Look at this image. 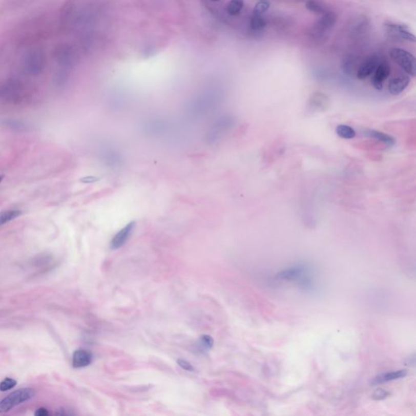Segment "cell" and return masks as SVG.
Here are the masks:
<instances>
[{
	"instance_id": "obj_1",
	"label": "cell",
	"mask_w": 416,
	"mask_h": 416,
	"mask_svg": "<svg viewBox=\"0 0 416 416\" xmlns=\"http://www.w3.org/2000/svg\"><path fill=\"white\" fill-rule=\"evenodd\" d=\"M310 268L305 264H297L279 272L276 276L278 281H296L302 289H310L313 281L310 276Z\"/></svg>"
},
{
	"instance_id": "obj_2",
	"label": "cell",
	"mask_w": 416,
	"mask_h": 416,
	"mask_svg": "<svg viewBox=\"0 0 416 416\" xmlns=\"http://www.w3.org/2000/svg\"><path fill=\"white\" fill-rule=\"evenodd\" d=\"M36 390L31 388H23L17 389L0 401V414L6 413L15 406L31 400L36 396Z\"/></svg>"
},
{
	"instance_id": "obj_3",
	"label": "cell",
	"mask_w": 416,
	"mask_h": 416,
	"mask_svg": "<svg viewBox=\"0 0 416 416\" xmlns=\"http://www.w3.org/2000/svg\"><path fill=\"white\" fill-rule=\"evenodd\" d=\"M389 55L410 77L415 76V58L412 54L401 48H393L389 51Z\"/></svg>"
},
{
	"instance_id": "obj_4",
	"label": "cell",
	"mask_w": 416,
	"mask_h": 416,
	"mask_svg": "<svg viewBox=\"0 0 416 416\" xmlns=\"http://www.w3.org/2000/svg\"><path fill=\"white\" fill-rule=\"evenodd\" d=\"M24 98V88L20 83L8 81L0 87V100L8 103H19Z\"/></svg>"
},
{
	"instance_id": "obj_5",
	"label": "cell",
	"mask_w": 416,
	"mask_h": 416,
	"mask_svg": "<svg viewBox=\"0 0 416 416\" xmlns=\"http://www.w3.org/2000/svg\"><path fill=\"white\" fill-rule=\"evenodd\" d=\"M45 67V56L38 50H34L27 54L24 60V68L28 74L37 76Z\"/></svg>"
},
{
	"instance_id": "obj_6",
	"label": "cell",
	"mask_w": 416,
	"mask_h": 416,
	"mask_svg": "<svg viewBox=\"0 0 416 416\" xmlns=\"http://www.w3.org/2000/svg\"><path fill=\"white\" fill-rule=\"evenodd\" d=\"M390 65L387 61H381L373 73L372 87L376 91H381L384 88V83L390 76Z\"/></svg>"
},
{
	"instance_id": "obj_7",
	"label": "cell",
	"mask_w": 416,
	"mask_h": 416,
	"mask_svg": "<svg viewBox=\"0 0 416 416\" xmlns=\"http://www.w3.org/2000/svg\"><path fill=\"white\" fill-rule=\"evenodd\" d=\"M337 15L334 12H327L323 14L322 17L314 26V33L316 35H322L329 31L337 22Z\"/></svg>"
},
{
	"instance_id": "obj_8",
	"label": "cell",
	"mask_w": 416,
	"mask_h": 416,
	"mask_svg": "<svg viewBox=\"0 0 416 416\" xmlns=\"http://www.w3.org/2000/svg\"><path fill=\"white\" fill-rule=\"evenodd\" d=\"M135 228V222H130L124 228L118 232L111 242L110 246L112 249H117L122 247L131 237L132 233Z\"/></svg>"
},
{
	"instance_id": "obj_9",
	"label": "cell",
	"mask_w": 416,
	"mask_h": 416,
	"mask_svg": "<svg viewBox=\"0 0 416 416\" xmlns=\"http://www.w3.org/2000/svg\"><path fill=\"white\" fill-rule=\"evenodd\" d=\"M380 62L381 61L377 55H371L369 58H367L358 69L356 73L357 78L362 81L369 77L374 73Z\"/></svg>"
},
{
	"instance_id": "obj_10",
	"label": "cell",
	"mask_w": 416,
	"mask_h": 416,
	"mask_svg": "<svg viewBox=\"0 0 416 416\" xmlns=\"http://www.w3.org/2000/svg\"><path fill=\"white\" fill-rule=\"evenodd\" d=\"M385 27L389 34L394 37H400L402 39L412 41V43L415 41V36L406 26L400 25V24L386 23Z\"/></svg>"
},
{
	"instance_id": "obj_11",
	"label": "cell",
	"mask_w": 416,
	"mask_h": 416,
	"mask_svg": "<svg viewBox=\"0 0 416 416\" xmlns=\"http://www.w3.org/2000/svg\"><path fill=\"white\" fill-rule=\"evenodd\" d=\"M363 135L365 136L367 138H371V139H375L377 141H380L381 143L385 144L387 147L391 148L393 147L396 143V140L393 137L389 135V134H385L383 132L379 131V130H371V129H365L363 130Z\"/></svg>"
},
{
	"instance_id": "obj_12",
	"label": "cell",
	"mask_w": 416,
	"mask_h": 416,
	"mask_svg": "<svg viewBox=\"0 0 416 416\" xmlns=\"http://www.w3.org/2000/svg\"><path fill=\"white\" fill-rule=\"evenodd\" d=\"M93 361V355L87 349H77L73 355L72 364L74 368H81L91 365Z\"/></svg>"
},
{
	"instance_id": "obj_13",
	"label": "cell",
	"mask_w": 416,
	"mask_h": 416,
	"mask_svg": "<svg viewBox=\"0 0 416 416\" xmlns=\"http://www.w3.org/2000/svg\"><path fill=\"white\" fill-rule=\"evenodd\" d=\"M410 79L409 76H399L394 77L389 81L388 86L389 92L392 95H399L406 90L410 84Z\"/></svg>"
},
{
	"instance_id": "obj_14",
	"label": "cell",
	"mask_w": 416,
	"mask_h": 416,
	"mask_svg": "<svg viewBox=\"0 0 416 416\" xmlns=\"http://www.w3.org/2000/svg\"><path fill=\"white\" fill-rule=\"evenodd\" d=\"M406 375H407V371L406 370H399V371H391V372L383 373V374L376 377L371 381V385H381V384L389 382V381L402 379V378H404Z\"/></svg>"
},
{
	"instance_id": "obj_15",
	"label": "cell",
	"mask_w": 416,
	"mask_h": 416,
	"mask_svg": "<svg viewBox=\"0 0 416 416\" xmlns=\"http://www.w3.org/2000/svg\"><path fill=\"white\" fill-rule=\"evenodd\" d=\"M336 134L342 139H353L356 138V131L351 126L347 124H338L336 127Z\"/></svg>"
},
{
	"instance_id": "obj_16",
	"label": "cell",
	"mask_w": 416,
	"mask_h": 416,
	"mask_svg": "<svg viewBox=\"0 0 416 416\" xmlns=\"http://www.w3.org/2000/svg\"><path fill=\"white\" fill-rule=\"evenodd\" d=\"M22 212L19 210H7L0 212V226L8 224L22 216Z\"/></svg>"
},
{
	"instance_id": "obj_17",
	"label": "cell",
	"mask_w": 416,
	"mask_h": 416,
	"mask_svg": "<svg viewBox=\"0 0 416 416\" xmlns=\"http://www.w3.org/2000/svg\"><path fill=\"white\" fill-rule=\"evenodd\" d=\"M306 8L308 9L310 12L313 13L320 14L323 15L325 12H328L327 8L324 6V4L317 0H308L306 4Z\"/></svg>"
},
{
	"instance_id": "obj_18",
	"label": "cell",
	"mask_w": 416,
	"mask_h": 416,
	"mask_svg": "<svg viewBox=\"0 0 416 416\" xmlns=\"http://www.w3.org/2000/svg\"><path fill=\"white\" fill-rule=\"evenodd\" d=\"M244 6V0H231L227 7V12L230 16H237Z\"/></svg>"
},
{
	"instance_id": "obj_19",
	"label": "cell",
	"mask_w": 416,
	"mask_h": 416,
	"mask_svg": "<svg viewBox=\"0 0 416 416\" xmlns=\"http://www.w3.org/2000/svg\"><path fill=\"white\" fill-rule=\"evenodd\" d=\"M267 26V22L263 16L252 15L251 18V28L254 31H261Z\"/></svg>"
},
{
	"instance_id": "obj_20",
	"label": "cell",
	"mask_w": 416,
	"mask_h": 416,
	"mask_svg": "<svg viewBox=\"0 0 416 416\" xmlns=\"http://www.w3.org/2000/svg\"><path fill=\"white\" fill-rule=\"evenodd\" d=\"M270 8V4L266 0H261L256 4L254 8L253 14L255 16H263V13H265Z\"/></svg>"
},
{
	"instance_id": "obj_21",
	"label": "cell",
	"mask_w": 416,
	"mask_h": 416,
	"mask_svg": "<svg viewBox=\"0 0 416 416\" xmlns=\"http://www.w3.org/2000/svg\"><path fill=\"white\" fill-rule=\"evenodd\" d=\"M342 69L346 74H352L353 69H355V61H353V58L350 56L344 58L342 60Z\"/></svg>"
},
{
	"instance_id": "obj_22",
	"label": "cell",
	"mask_w": 416,
	"mask_h": 416,
	"mask_svg": "<svg viewBox=\"0 0 416 416\" xmlns=\"http://www.w3.org/2000/svg\"><path fill=\"white\" fill-rule=\"evenodd\" d=\"M16 385H17V381L16 380L7 377L0 382V391L1 392H6V391L13 389L14 387L16 386Z\"/></svg>"
},
{
	"instance_id": "obj_23",
	"label": "cell",
	"mask_w": 416,
	"mask_h": 416,
	"mask_svg": "<svg viewBox=\"0 0 416 416\" xmlns=\"http://www.w3.org/2000/svg\"><path fill=\"white\" fill-rule=\"evenodd\" d=\"M389 396V393L385 389H378L373 392L371 399L376 401L384 400Z\"/></svg>"
},
{
	"instance_id": "obj_24",
	"label": "cell",
	"mask_w": 416,
	"mask_h": 416,
	"mask_svg": "<svg viewBox=\"0 0 416 416\" xmlns=\"http://www.w3.org/2000/svg\"><path fill=\"white\" fill-rule=\"evenodd\" d=\"M214 343V341L212 339V337L208 335L202 336L200 338V344L202 347L205 349H209L212 347Z\"/></svg>"
},
{
	"instance_id": "obj_25",
	"label": "cell",
	"mask_w": 416,
	"mask_h": 416,
	"mask_svg": "<svg viewBox=\"0 0 416 416\" xmlns=\"http://www.w3.org/2000/svg\"><path fill=\"white\" fill-rule=\"evenodd\" d=\"M177 363H178V365L180 366L182 369L185 370V371H195V368H194V367H193L191 363H189L188 361H186V360H184V359H178V360H177Z\"/></svg>"
},
{
	"instance_id": "obj_26",
	"label": "cell",
	"mask_w": 416,
	"mask_h": 416,
	"mask_svg": "<svg viewBox=\"0 0 416 416\" xmlns=\"http://www.w3.org/2000/svg\"><path fill=\"white\" fill-rule=\"evenodd\" d=\"M9 126L12 128H14V129H18V130H22L23 128H25V126H24L23 123H20L19 121H15V120H10V122L8 123Z\"/></svg>"
},
{
	"instance_id": "obj_27",
	"label": "cell",
	"mask_w": 416,
	"mask_h": 416,
	"mask_svg": "<svg viewBox=\"0 0 416 416\" xmlns=\"http://www.w3.org/2000/svg\"><path fill=\"white\" fill-rule=\"evenodd\" d=\"M34 415L48 416L49 415V412H48V410L46 408H38L37 410H36L35 412H34Z\"/></svg>"
},
{
	"instance_id": "obj_28",
	"label": "cell",
	"mask_w": 416,
	"mask_h": 416,
	"mask_svg": "<svg viewBox=\"0 0 416 416\" xmlns=\"http://www.w3.org/2000/svg\"><path fill=\"white\" fill-rule=\"evenodd\" d=\"M98 179L95 177H86L84 178L81 179V181H82L83 183H93L94 181H98Z\"/></svg>"
},
{
	"instance_id": "obj_29",
	"label": "cell",
	"mask_w": 416,
	"mask_h": 416,
	"mask_svg": "<svg viewBox=\"0 0 416 416\" xmlns=\"http://www.w3.org/2000/svg\"><path fill=\"white\" fill-rule=\"evenodd\" d=\"M4 175H0V183L2 182L3 180H4Z\"/></svg>"
},
{
	"instance_id": "obj_30",
	"label": "cell",
	"mask_w": 416,
	"mask_h": 416,
	"mask_svg": "<svg viewBox=\"0 0 416 416\" xmlns=\"http://www.w3.org/2000/svg\"><path fill=\"white\" fill-rule=\"evenodd\" d=\"M212 1H214V2H216V1H219V0H212Z\"/></svg>"
}]
</instances>
